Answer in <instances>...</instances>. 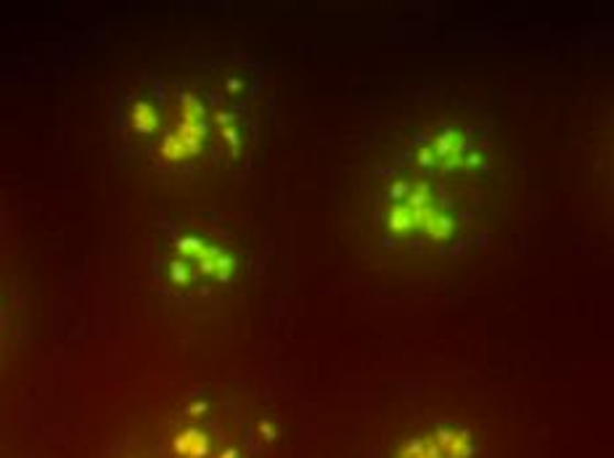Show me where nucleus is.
I'll return each mask as SVG.
<instances>
[{
  "label": "nucleus",
  "instance_id": "obj_2",
  "mask_svg": "<svg viewBox=\"0 0 614 458\" xmlns=\"http://www.w3.org/2000/svg\"><path fill=\"white\" fill-rule=\"evenodd\" d=\"M487 170L480 141L440 126L416 135L408 162L387 181L379 222L392 244L416 252H453L476 222V186Z\"/></svg>",
  "mask_w": 614,
  "mask_h": 458
},
{
  "label": "nucleus",
  "instance_id": "obj_3",
  "mask_svg": "<svg viewBox=\"0 0 614 458\" xmlns=\"http://www.w3.org/2000/svg\"><path fill=\"white\" fill-rule=\"evenodd\" d=\"M220 252L215 247H207V241L196 233H169L165 247H162L160 271L162 286L169 294H207L220 281Z\"/></svg>",
  "mask_w": 614,
  "mask_h": 458
},
{
  "label": "nucleus",
  "instance_id": "obj_1",
  "mask_svg": "<svg viewBox=\"0 0 614 458\" xmlns=\"http://www.w3.org/2000/svg\"><path fill=\"white\" fill-rule=\"evenodd\" d=\"M252 85L223 62L149 72L114 107L130 156L165 175L201 178L241 160L254 135Z\"/></svg>",
  "mask_w": 614,
  "mask_h": 458
}]
</instances>
